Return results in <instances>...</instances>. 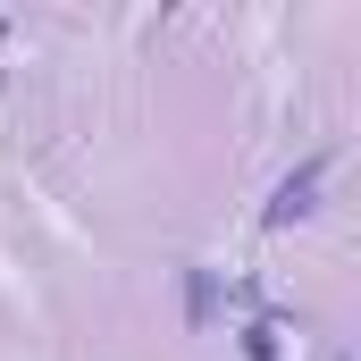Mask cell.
<instances>
[{"label":"cell","mask_w":361,"mask_h":361,"mask_svg":"<svg viewBox=\"0 0 361 361\" xmlns=\"http://www.w3.org/2000/svg\"><path fill=\"white\" fill-rule=\"evenodd\" d=\"M311 193H319V160H311V169H302V177H286V185H277V202H269V219H302V210H319V202H311Z\"/></svg>","instance_id":"cell-1"}]
</instances>
